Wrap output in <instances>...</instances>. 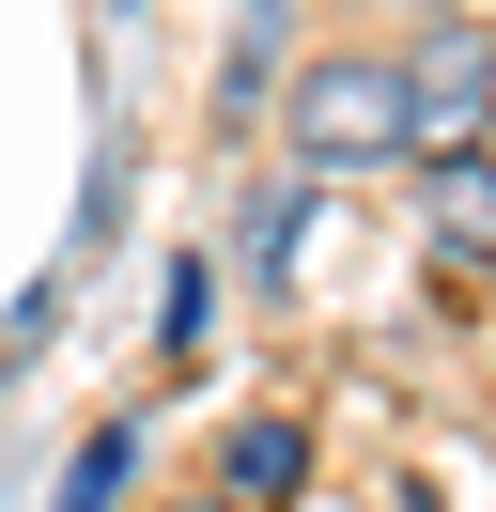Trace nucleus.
I'll return each instance as SVG.
<instances>
[{
  "label": "nucleus",
  "mask_w": 496,
  "mask_h": 512,
  "mask_svg": "<svg viewBox=\"0 0 496 512\" xmlns=\"http://www.w3.org/2000/svg\"><path fill=\"white\" fill-rule=\"evenodd\" d=\"M171 512H233V497H171Z\"/></svg>",
  "instance_id": "423d86ee"
},
{
  "label": "nucleus",
  "mask_w": 496,
  "mask_h": 512,
  "mask_svg": "<svg viewBox=\"0 0 496 512\" xmlns=\"http://www.w3.org/2000/svg\"><path fill=\"white\" fill-rule=\"evenodd\" d=\"M279 140H295L310 187H341V171H403V156H419L403 63H388V47H310V63L279 78Z\"/></svg>",
  "instance_id": "f257e3e1"
},
{
  "label": "nucleus",
  "mask_w": 496,
  "mask_h": 512,
  "mask_svg": "<svg viewBox=\"0 0 496 512\" xmlns=\"http://www.w3.org/2000/svg\"><path fill=\"white\" fill-rule=\"evenodd\" d=\"M295 481H310V435H295V419H233V450H217V497H233V512H279Z\"/></svg>",
  "instance_id": "20e7f679"
},
{
  "label": "nucleus",
  "mask_w": 496,
  "mask_h": 512,
  "mask_svg": "<svg viewBox=\"0 0 496 512\" xmlns=\"http://www.w3.org/2000/svg\"><path fill=\"white\" fill-rule=\"evenodd\" d=\"M403 109H419V156H465V125L496 109V32L481 16H434L403 47Z\"/></svg>",
  "instance_id": "f03ea898"
},
{
  "label": "nucleus",
  "mask_w": 496,
  "mask_h": 512,
  "mask_svg": "<svg viewBox=\"0 0 496 512\" xmlns=\"http://www.w3.org/2000/svg\"><path fill=\"white\" fill-rule=\"evenodd\" d=\"M419 218H434V264H496V156H419Z\"/></svg>",
  "instance_id": "7ed1b4c3"
},
{
  "label": "nucleus",
  "mask_w": 496,
  "mask_h": 512,
  "mask_svg": "<svg viewBox=\"0 0 496 512\" xmlns=\"http://www.w3.org/2000/svg\"><path fill=\"white\" fill-rule=\"evenodd\" d=\"M124 481H140V435H124V419H109V435H78V450H62V512H109Z\"/></svg>",
  "instance_id": "39448f33"
}]
</instances>
